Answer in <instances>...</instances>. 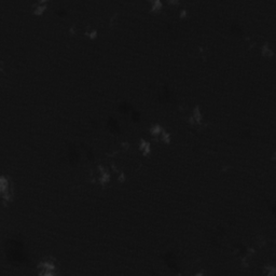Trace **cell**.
Masks as SVG:
<instances>
[{"instance_id": "3", "label": "cell", "mask_w": 276, "mask_h": 276, "mask_svg": "<svg viewBox=\"0 0 276 276\" xmlns=\"http://www.w3.org/2000/svg\"><path fill=\"white\" fill-rule=\"evenodd\" d=\"M139 150H140L145 155L149 154V153H150V150H151L150 143H149L147 140H145V139H140V140H139Z\"/></svg>"}, {"instance_id": "4", "label": "cell", "mask_w": 276, "mask_h": 276, "mask_svg": "<svg viewBox=\"0 0 276 276\" xmlns=\"http://www.w3.org/2000/svg\"><path fill=\"white\" fill-rule=\"evenodd\" d=\"M191 121L197 122V123H200V122L202 121V114H201V111H200V107L199 106H196L194 108L193 114H192V117H191Z\"/></svg>"}, {"instance_id": "9", "label": "cell", "mask_w": 276, "mask_h": 276, "mask_svg": "<svg viewBox=\"0 0 276 276\" xmlns=\"http://www.w3.org/2000/svg\"><path fill=\"white\" fill-rule=\"evenodd\" d=\"M161 8H162V2L159 1V0L152 1V10H159Z\"/></svg>"}, {"instance_id": "1", "label": "cell", "mask_w": 276, "mask_h": 276, "mask_svg": "<svg viewBox=\"0 0 276 276\" xmlns=\"http://www.w3.org/2000/svg\"><path fill=\"white\" fill-rule=\"evenodd\" d=\"M39 268L41 270V275H53L55 271V265L52 261H43L41 265H39Z\"/></svg>"}, {"instance_id": "7", "label": "cell", "mask_w": 276, "mask_h": 276, "mask_svg": "<svg viewBox=\"0 0 276 276\" xmlns=\"http://www.w3.org/2000/svg\"><path fill=\"white\" fill-rule=\"evenodd\" d=\"M261 52H262V54L264 56H268V57H270V56L273 55V50L271 49V46L268 43H265V44H263V46L261 48Z\"/></svg>"}, {"instance_id": "8", "label": "cell", "mask_w": 276, "mask_h": 276, "mask_svg": "<svg viewBox=\"0 0 276 276\" xmlns=\"http://www.w3.org/2000/svg\"><path fill=\"white\" fill-rule=\"evenodd\" d=\"M161 137H162V140L165 141V143H170V134L168 133V132H166L165 129L162 132V134H161Z\"/></svg>"}, {"instance_id": "5", "label": "cell", "mask_w": 276, "mask_h": 276, "mask_svg": "<svg viewBox=\"0 0 276 276\" xmlns=\"http://www.w3.org/2000/svg\"><path fill=\"white\" fill-rule=\"evenodd\" d=\"M33 8H34V12H35L36 14L42 13V12L44 11V9H45V2L39 1V2H37V3L34 4Z\"/></svg>"}, {"instance_id": "2", "label": "cell", "mask_w": 276, "mask_h": 276, "mask_svg": "<svg viewBox=\"0 0 276 276\" xmlns=\"http://www.w3.org/2000/svg\"><path fill=\"white\" fill-rule=\"evenodd\" d=\"M98 169H99V178H98L99 182L105 185L106 184H108L109 180H110V174H109L106 168H104L102 165L98 166Z\"/></svg>"}, {"instance_id": "10", "label": "cell", "mask_w": 276, "mask_h": 276, "mask_svg": "<svg viewBox=\"0 0 276 276\" xmlns=\"http://www.w3.org/2000/svg\"><path fill=\"white\" fill-rule=\"evenodd\" d=\"M96 34H97V31L95 30V29H92L90 33H86V35L89 36L90 38H95V37H96Z\"/></svg>"}, {"instance_id": "6", "label": "cell", "mask_w": 276, "mask_h": 276, "mask_svg": "<svg viewBox=\"0 0 276 276\" xmlns=\"http://www.w3.org/2000/svg\"><path fill=\"white\" fill-rule=\"evenodd\" d=\"M163 131H164V129H163V128L161 125H159V124H154V125L150 128V133L151 135L153 136H161Z\"/></svg>"}]
</instances>
